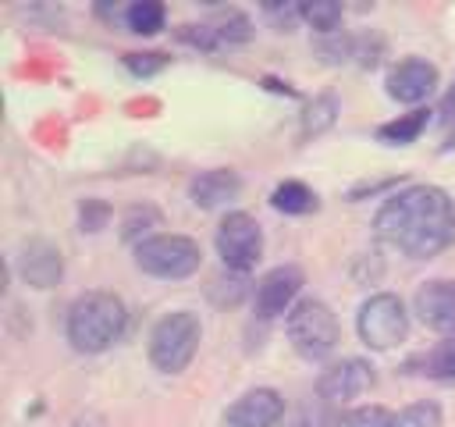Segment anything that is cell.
<instances>
[{"mask_svg": "<svg viewBox=\"0 0 455 427\" xmlns=\"http://www.w3.org/2000/svg\"><path fill=\"white\" fill-rule=\"evenodd\" d=\"M373 228L412 260L437 256L455 246V199L437 185H409L377 210Z\"/></svg>", "mask_w": 455, "mask_h": 427, "instance_id": "obj_1", "label": "cell"}, {"mask_svg": "<svg viewBox=\"0 0 455 427\" xmlns=\"http://www.w3.org/2000/svg\"><path fill=\"white\" fill-rule=\"evenodd\" d=\"M124 324H128V313H124L121 295L85 292L71 302L64 331H68V342L78 352H107L124 334Z\"/></svg>", "mask_w": 455, "mask_h": 427, "instance_id": "obj_2", "label": "cell"}, {"mask_svg": "<svg viewBox=\"0 0 455 427\" xmlns=\"http://www.w3.org/2000/svg\"><path fill=\"white\" fill-rule=\"evenodd\" d=\"M199 338H203V324L196 313H188V310L167 313L149 331V363L164 374H181L192 363Z\"/></svg>", "mask_w": 455, "mask_h": 427, "instance_id": "obj_3", "label": "cell"}, {"mask_svg": "<svg viewBox=\"0 0 455 427\" xmlns=\"http://www.w3.org/2000/svg\"><path fill=\"white\" fill-rule=\"evenodd\" d=\"M288 342L302 359H327L338 345V320L327 302L320 299H299L288 310Z\"/></svg>", "mask_w": 455, "mask_h": 427, "instance_id": "obj_4", "label": "cell"}, {"mask_svg": "<svg viewBox=\"0 0 455 427\" xmlns=\"http://www.w3.org/2000/svg\"><path fill=\"white\" fill-rule=\"evenodd\" d=\"M135 263L153 278L178 281L199 270L203 253H199V242L188 235H149L135 246Z\"/></svg>", "mask_w": 455, "mask_h": 427, "instance_id": "obj_5", "label": "cell"}, {"mask_svg": "<svg viewBox=\"0 0 455 427\" xmlns=\"http://www.w3.org/2000/svg\"><path fill=\"white\" fill-rule=\"evenodd\" d=\"M355 331L370 349H395L409 331V313L398 295L377 292L355 313Z\"/></svg>", "mask_w": 455, "mask_h": 427, "instance_id": "obj_6", "label": "cell"}, {"mask_svg": "<svg viewBox=\"0 0 455 427\" xmlns=\"http://www.w3.org/2000/svg\"><path fill=\"white\" fill-rule=\"evenodd\" d=\"M217 253L224 260V267L231 270H252L259 253H263V228L256 224L252 214L235 210L220 221L217 228Z\"/></svg>", "mask_w": 455, "mask_h": 427, "instance_id": "obj_7", "label": "cell"}, {"mask_svg": "<svg viewBox=\"0 0 455 427\" xmlns=\"http://www.w3.org/2000/svg\"><path fill=\"white\" fill-rule=\"evenodd\" d=\"M370 384H373V367L359 356H345L316 377V395L327 402H345V399L363 395Z\"/></svg>", "mask_w": 455, "mask_h": 427, "instance_id": "obj_8", "label": "cell"}, {"mask_svg": "<svg viewBox=\"0 0 455 427\" xmlns=\"http://www.w3.org/2000/svg\"><path fill=\"white\" fill-rule=\"evenodd\" d=\"M281 416H284L281 391L277 388H252L228 406L224 427H274Z\"/></svg>", "mask_w": 455, "mask_h": 427, "instance_id": "obj_9", "label": "cell"}, {"mask_svg": "<svg viewBox=\"0 0 455 427\" xmlns=\"http://www.w3.org/2000/svg\"><path fill=\"white\" fill-rule=\"evenodd\" d=\"M437 85V68L419 57H405L387 71V96L398 103H419L434 93Z\"/></svg>", "mask_w": 455, "mask_h": 427, "instance_id": "obj_10", "label": "cell"}, {"mask_svg": "<svg viewBox=\"0 0 455 427\" xmlns=\"http://www.w3.org/2000/svg\"><path fill=\"white\" fill-rule=\"evenodd\" d=\"M302 288V270L299 267H274L259 278L256 285V313L259 317H277L295 306V295Z\"/></svg>", "mask_w": 455, "mask_h": 427, "instance_id": "obj_11", "label": "cell"}, {"mask_svg": "<svg viewBox=\"0 0 455 427\" xmlns=\"http://www.w3.org/2000/svg\"><path fill=\"white\" fill-rule=\"evenodd\" d=\"M412 306L430 331H455V281L434 278L419 285Z\"/></svg>", "mask_w": 455, "mask_h": 427, "instance_id": "obj_12", "label": "cell"}, {"mask_svg": "<svg viewBox=\"0 0 455 427\" xmlns=\"http://www.w3.org/2000/svg\"><path fill=\"white\" fill-rule=\"evenodd\" d=\"M18 274L32 285V288H53L64 274V260H60V249L53 242H43V238H32L21 246L18 253Z\"/></svg>", "mask_w": 455, "mask_h": 427, "instance_id": "obj_13", "label": "cell"}, {"mask_svg": "<svg viewBox=\"0 0 455 427\" xmlns=\"http://www.w3.org/2000/svg\"><path fill=\"white\" fill-rule=\"evenodd\" d=\"M238 189H242V181H238V174H235V171H228V167L199 171V174L188 181V196H192V203H196V206H203V210H210V206H220V203H228V199H235V196H238Z\"/></svg>", "mask_w": 455, "mask_h": 427, "instance_id": "obj_14", "label": "cell"}, {"mask_svg": "<svg viewBox=\"0 0 455 427\" xmlns=\"http://www.w3.org/2000/svg\"><path fill=\"white\" fill-rule=\"evenodd\" d=\"M270 203L281 214H309V210H316V192L309 185H302V181H281L270 192Z\"/></svg>", "mask_w": 455, "mask_h": 427, "instance_id": "obj_15", "label": "cell"}, {"mask_svg": "<svg viewBox=\"0 0 455 427\" xmlns=\"http://www.w3.org/2000/svg\"><path fill=\"white\" fill-rule=\"evenodd\" d=\"M124 25L139 36H153L164 28V4L156 0H135L124 7Z\"/></svg>", "mask_w": 455, "mask_h": 427, "instance_id": "obj_16", "label": "cell"}, {"mask_svg": "<svg viewBox=\"0 0 455 427\" xmlns=\"http://www.w3.org/2000/svg\"><path fill=\"white\" fill-rule=\"evenodd\" d=\"M427 114H430V110H409V114H402L398 121L380 125V128H377V135H380L384 142H398V146L416 142V139H419V132L427 128Z\"/></svg>", "mask_w": 455, "mask_h": 427, "instance_id": "obj_17", "label": "cell"}, {"mask_svg": "<svg viewBox=\"0 0 455 427\" xmlns=\"http://www.w3.org/2000/svg\"><path fill=\"white\" fill-rule=\"evenodd\" d=\"M334 427H395V413H387L384 406H355L341 413Z\"/></svg>", "mask_w": 455, "mask_h": 427, "instance_id": "obj_18", "label": "cell"}, {"mask_svg": "<svg viewBox=\"0 0 455 427\" xmlns=\"http://www.w3.org/2000/svg\"><path fill=\"white\" fill-rule=\"evenodd\" d=\"M334 114H338V100H334L331 93L320 96V100H313V107H309L306 117H302V135H316V132L331 128V125H334Z\"/></svg>", "mask_w": 455, "mask_h": 427, "instance_id": "obj_19", "label": "cell"}, {"mask_svg": "<svg viewBox=\"0 0 455 427\" xmlns=\"http://www.w3.org/2000/svg\"><path fill=\"white\" fill-rule=\"evenodd\" d=\"M427 374L430 377H444V381H455V334L448 342H441L427 359H423Z\"/></svg>", "mask_w": 455, "mask_h": 427, "instance_id": "obj_20", "label": "cell"}, {"mask_svg": "<svg viewBox=\"0 0 455 427\" xmlns=\"http://www.w3.org/2000/svg\"><path fill=\"white\" fill-rule=\"evenodd\" d=\"M302 18H306L313 28H320V32H334L338 21H341V7L331 4V0H313V4L302 7Z\"/></svg>", "mask_w": 455, "mask_h": 427, "instance_id": "obj_21", "label": "cell"}, {"mask_svg": "<svg viewBox=\"0 0 455 427\" xmlns=\"http://www.w3.org/2000/svg\"><path fill=\"white\" fill-rule=\"evenodd\" d=\"M441 423V409L434 402H412L395 416V427H437Z\"/></svg>", "mask_w": 455, "mask_h": 427, "instance_id": "obj_22", "label": "cell"}, {"mask_svg": "<svg viewBox=\"0 0 455 427\" xmlns=\"http://www.w3.org/2000/svg\"><path fill=\"white\" fill-rule=\"evenodd\" d=\"M124 64H128L135 75H153V71H160V68L167 64V57H164V53H128Z\"/></svg>", "mask_w": 455, "mask_h": 427, "instance_id": "obj_23", "label": "cell"}, {"mask_svg": "<svg viewBox=\"0 0 455 427\" xmlns=\"http://www.w3.org/2000/svg\"><path fill=\"white\" fill-rule=\"evenodd\" d=\"M441 125H444V146H455V85L441 103Z\"/></svg>", "mask_w": 455, "mask_h": 427, "instance_id": "obj_24", "label": "cell"}, {"mask_svg": "<svg viewBox=\"0 0 455 427\" xmlns=\"http://www.w3.org/2000/svg\"><path fill=\"white\" fill-rule=\"evenodd\" d=\"M323 420H320V413H313V409H302L299 416H295V423L291 427H320Z\"/></svg>", "mask_w": 455, "mask_h": 427, "instance_id": "obj_25", "label": "cell"}]
</instances>
